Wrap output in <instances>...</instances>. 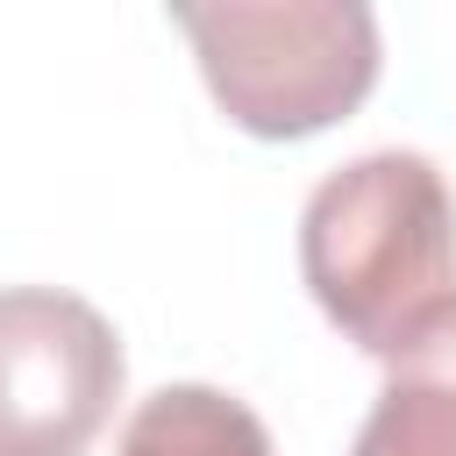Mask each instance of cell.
<instances>
[{
	"instance_id": "obj_3",
	"label": "cell",
	"mask_w": 456,
	"mask_h": 456,
	"mask_svg": "<svg viewBox=\"0 0 456 456\" xmlns=\"http://www.w3.org/2000/svg\"><path fill=\"white\" fill-rule=\"evenodd\" d=\"M121 399L107 314L57 285L0 292V456H86Z\"/></svg>"
},
{
	"instance_id": "obj_4",
	"label": "cell",
	"mask_w": 456,
	"mask_h": 456,
	"mask_svg": "<svg viewBox=\"0 0 456 456\" xmlns=\"http://www.w3.org/2000/svg\"><path fill=\"white\" fill-rule=\"evenodd\" d=\"M349 456H456V299H442L392 356Z\"/></svg>"
},
{
	"instance_id": "obj_5",
	"label": "cell",
	"mask_w": 456,
	"mask_h": 456,
	"mask_svg": "<svg viewBox=\"0 0 456 456\" xmlns=\"http://www.w3.org/2000/svg\"><path fill=\"white\" fill-rule=\"evenodd\" d=\"M114 456H278V449L271 428L221 385H157L128 413Z\"/></svg>"
},
{
	"instance_id": "obj_1",
	"label": "cell",
	"mask_w": 456,
	"mask_h": 456,
	"mask_svg": "<svg viewBox=\"0 0 456 456\" xmlns=\"http://www.w3.org/2000/svg\"><path fill=\"white\" fill-rule=\"evenodd\" d=\"M299 271L321 314L370 356H392L456 299V192L420 150L335 164L299 214Z\"/></svg>"
},
{
	"instance_id": "obj_2",
	"label": "cell",
	"mask_w": 456,
	"mask_h": 456,
	"mask_svg": "<svg viewBox=\"0 0 456 456\" xmlns=\"http://www.w3.org/2000/svg\"><path fill=\"white\" fill-rule=\"evenodd\" d=\"M171 21L228 121L271 142L342 121L378 86V14L363 0H221L171 7Z\"/></svg>"
}]
</instances>
